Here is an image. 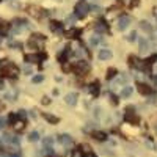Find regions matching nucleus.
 I'll use <instances>...</instances> for the list:
<instances>
[{"label":"nucleus","mask_w":157,"mask_h":157,"mask_svg":"<svg viewBox=\"0 0 157 157\" xmlns=\"http://www.w3.org/2000/svg\"><path fill=\"white\" fill-rule=\"evenodd\" d=\"M138 91H140L141 94H149L151 93V88L148 85H145V83H140L138 85Z\"/></svg>","instance_id":"11"},{"label":"nucleus","mask_w":157,"mask_h":157,"mask_svg":"<svg viewBox=\"0 0 157 157\" xmlns=\"http://www.w3.org/2000/svg\"><path fill=\"white\" fill-rule=\"evenodd\" d=\"M130 94H132V88H130V86H124L123 91H121V96L123 98H129Z\"/></svg>","instance_id":"14"},{"label":"nucleus","mask_w":157,"mask_h":157,"mask_svg":"<svg viewBox=\"0 0 157 157\" xmlns=\"http://www.w3.org/2000/svg\"><path fill=\"white\" fill-rule=\"evenodd\" d=\"M8 30V27H6V24H0V32H2V33H5Z\"/></svg>","instance_id":"24"},{"label":"nucleus","mask_w":157,"mask_h":157,"mask_svg":"<svg viewBox=\"0 0 157 157\" xmlns=\"http://www.w3.org/2000/svg\"><path fill=\"white\" fill-rule=\"evenodd\" d=\"M140 29H141V30H145V32H148V33H151V32H152L151 24H149V22H146V21H141V22H140Z\"/></svg>","instance_id":"10"},{"label":"nucleus","mask_w":157,"mask_h":157,"mask_svg":"<svg viewBox=\"0 0 157 157\" xmlns=\"http://www.w3.org/2000/svg\"><path fill=\"white\" fill-rule=\"evenodd\" d=\"M138 43H140V52H148V43H146V39L140 38Z\"/></svg>","instance_id":"12"},{"label":"nucleus","mask_w":157,"mask_h":157,"mask_svg":"<svg viewBox=\"0 0 157 157\" xmlns=\"http://www.w3.org/2000/svg\"><path fill=\"white\" fill-rule=\"evenodd\" d=\"M24 126H25V123H24L22 120H19V121H16V123H14V130H17V132H19V130H22V129H24Z\"/></svg>","instance_id":"15"},{"label":"nucleus","mask_w":157,"mask_h":157,"mask_svg":"<svg viewBox=\"0 0 157 157\" xmlns=\"http://www.w3.org/2000/svg\"><path fill=\"white\" fill-rule=\"evenodd\" d=\"M61 143H66V145H69V143H71V138H69L68 135H64V137H61Z\"/></svg>","instance_id":"20"},{"label":"nucleus","mask_w":157,"mask_h":157,"mask_svg":"<svg viewBox=\"0 0 157 157\" xmlns=\"http://www.w3.org/2000/svg\"><path fill=\"white\" fill-rule=\"evenodd\" d=\"M44 116H46V120H49V121H52V123H57V121H58L55 116H49V115H44Z\"/></svg>","instance_id":"23"},{"label":"nucleus","mask_w":157,"mask_h":157,"mask_svg":"<svg viewBox=\"0 0 157 157\" xmlns=\"http://www.w3.org/2000/svg\"><path fill=\"white\" fill-rule=\"evenodd\" d=\"M135 38H137V32H132V33H130V35L127 36V39H129L130 43H132V41H135Z\"/></svg>","instance_id":"18"},{"label":"nucleus","mask_w":157,"mask_h":157,"mask_svg":"<svg viewBox=\"0 0 157 157\" xmlns=\"http://www.w3.org/2000/svg\"><path fill=\"white\" fill-rule=\"evenodd\" d=\"M88 10H90V6H88L85 2H80V3H77V5H75V13H77V16H78V17L86 16Z\"/></svg>","instance_id":"5"},{"label":"nucleus","mask_w":157,"mask_h":157,"mask_svg":"<svg viewBox=\"0 0 157 157\" xmlns=\"http://www.w3.org/2000/svg\"><path fill=\"white\" fill-rule=\"evenodd\" d=\"M130 25V17L129 16H121L120 19H118V22H116V29L118 30H126L127 27Z\"/></svg>","instance_id":"4"},{"label":"nucleus","mask_w":157,"mask_h":157,"mask_svg":"<svg viewBox=\"0 0 157 157\" xmlns=\"http://www.w3.org/2000/svg\"><path fill=\"white\" fill-rule=\"evenodd\" d=\"M154 72H157V64H154Z\"/></svg>","instance_id":"32"},{"label":"nucleus","mask_w":157,"mask_h":157,"mask_svg":"<svg viewBox=\"0 0 157 157\" xmlns=\"http://www.w3.org/2000/svg\"><path fill=\"white\" fill-rule=\"evenodd\" d=\"M120 2H123V3H126V5H130V3H132V0H120Z\"/></svg>","instance_id":"29"},{"label":"nucleus","mask_w":157,"mask_h":157,"mask_svg":"<svg viewBox=\"0 0 157 157\" xmlns=\"http://www.w3.org/2000/svg\"><path fill=\"white\" fill-rule=\"evenodd\" d=\"M72 157H83V154H82V151H80V149H75V151H74V154H72Z\"/></svg>","instance_id":"22"},{"label":"nucleus","mask_w":157,"mask_h":157,"mask_svg":"<svg viewBox=\"0 0 157 157\" xmlns=\"http://www.w3.org/2000/svg\"><path fill=\"white\" fill-rule=\"evenodd\" d=\"M64 101H66L68 105H74V104L77 102V94L75 93H69V94L64 96Z\"/></svg>","instance_id":"9"},{"label":"nucleus","mask_w":157,"mask_h":157,"mask_svg":"<svg viewBox=\"0 0 157 157\" xmlns=\"http://www.w3.org/2000/svg\"><path fill=\"white\" fill-rule=\"evenodd\" d=\"M90 88H91V93H93V94H96V93H98V85H91Z\"/></svg>","instance_id":"25"},{"label":"nucleus","mask_w":157,"mask_h":157,"mask_svg":"<svg viewBox=\"0 0 157 157\" xmlns=\"http://www.w3.org/2000/svg\"><path fill=\"white\" fill-rule=\"evenodd\" d=\"M24 71H25V74H32V68H30V66H25Z\"/></svg>","instance_id":"27"},{"label":"nucleus","mask_w":157,"mask_h":157,"mask_svg":"<svg viewBox=\"0 0 157 157\" xmlns=\"http://www.w3.org/2000/svg\"><path fill=\"white\" fill-rule=\"evenodd\" d=\"M30 140H38V134H36V132L30 134Z\"/></svg>","instance_id":"28"},{"label":"nucleus","mask_w":157,"mask_h":157,"mask_svg":"<svg viewBox=\"0 0 157 157\" xmlns=\"http://www.w3.org/2000/svg\"><path fill=\"white\" fill-rule=\"evenodd\" d=\"M83 154V157H96L93 152H91V151H88V152H82Z\"/></svg>","instance_id":"26"},{"label":"nucleus","mask_w":157,"mask_h":157,"mask_svg":"<svg viewBox=\"0 0 157 157\" xmlns=\"http://www.w3.org/2000/svg\"><path fill=\"white\" fill-rule=\"evenodd\" d=\"M29 44H30L32 47H39V49H43V46H44V36H41V35H33V36L30 38Z\"/></svg>","instance_id":"2"},{"label":"nucleus","mask_w":157,"mask_h":157,"mask_svg":"<svg viewBox=\"0 0 157 157\" xmlns=\"http://www.w3.org/2000/svg\"><path fill=\"white\" fill-rule=\"evenodd\" d=\"M96 30H98V32H102V33H104V32H105L107 29L104 27V24H96Z\"/></svg>","instance_id":"17"},{"label":"nucleus","mask_w":157,"mask_h":157,"mask_svg":"<svg viewBox=\"0 0 157 157\" xmlns=\"http://www.w3.org/2000/svg\"><path fill=\"white\" fill-rule=\"evenodd\" d=\"M3 74L8 75V77H17L19 75V68L16 66V64H13V63H8L6 66L3 68Z\"/></svg>","instance_id":"1"},{"label":"nucleus","mask_w":157,"mask_h":157,"mask_svg":"<svg viewBox=\"0 0 157 157\" xmlns=\"http://www.w3.org/2000/svg\"><path fill=\"white\" fill-rule=\"evenodd\" d=\"M5 126V120H3V118H0V129H2Z\"/></svg>","instance_id":"31"},{"label":"nucleus","mask_w":157,"mask_h":157,"mask_svg":"<svg viewBox=\"0 0 157 157\" xmlns=\"http://www.w3.org/2000/svg\"><path fill=\"white\" fill-rule=\"evenodd\" d=\"M41 60H43V55H38V54H30L25 57V61H29V63H38Z\"/></svg>","instance_id":"8"},{"label":"nucleus","mask_w":157,"mask_h":157,"mask_svg":"<svg viewBox=\"0 0 157 157\" xmlns=\"http://www.w3.org/2000/svg\"><path fill=\"white\" fill-rule=\"evenodd\" d=\"M98 57H99V60H109V58L112 57V50H109V49H101L99 54H98Z\"/></svg>","instance_id":"7"},{"label":"nucleus","mask_w":157,"mask_h":157,"mask_svg":"<svg viewBox=\"0 0 157 157\" xmlns=\"http://www.w3.org/2000/svg\"><path fill=\"white\" fill-rule=\"evenodd\" d=\"M99 43H102V36H99V35H93V36H91V44H93V46H98Z\"/></svg>","instance_id":"13"},{"label":"nucleus","mask_w":157,"mask_h":157,"mask_svg":"<svg viewBox=\"0 0 157 157\" xmlns=\"http://www.w3.org/2000/svg\"><path fill=\"white\" fill-rule=\"evenodd\" d=\"M43 78H44L43 75H35V77H33V83H38V82H43Z\"/></svg>","instance_id":"19"},{"label":"nucleus","mask_w":157,"mask_h":157,"mask_svg":"<svg viewBox=\"0 0 157 157\" xmlns=\"http://www.w3.org/2000/svg\"><path fill=\"white\" fill-rule=\"evenodd\" d=\"M66 22H68V25H72V24L75 22V16H69V17L66 19Z\"/></svg>","instance_id":"21"},{"label":"nucleus","mask_w":157,"mask_h":157,"mask_svg":"<svg viewBox=\"0 0 157 157\" xmlns=\"http://www.w3.org/2000/svg\"><path fill=\"white\" fill-rule=\"evenodd\" d=\"M74 69H75L77 74H85V72H88V69H90V63L80 60V61L75 63V68H74Z\"/></svg>","instance_id":"3"},{"label":"nucleus","mask_w":157,"mask_h":157,"mask_svg":"<svg viewBox=\"0 0 157 157\" xmlns=\"http://www.w3.org/2000/svg\"><path fill=\"white\" fill-rule=\"evenodd\" d=\"M93 135L96 137V140H105V134L104 132H94Z\"/></svg>","instance_id":"16"},{"label":"nucleus","mask_w":157,"mask_h":157,"mask_svg":"<svg viewBox=\"0 0 157 157\" xmlns=\"http://www.w3.org/2000/svg\"><path fill=\"white\" fill-rule=\"evenodd\" d=\"M25 29H29V25H27L25 21H16L14 25H13V32H14V33H19V32H22Z\"/></svg>","instance_id":"6"},{"label":"nucleus","mask_w":157,"mask_h":157,"mask_svg":"<svg viewBox=\"0 0 157 157\" xmlns=\"http://www.w3.org/2000/svg\"><path fill=\"white\" fill-rule=\"evenodd\" d=\"M113 74H115V69H110V71H109V78H112Z\"/></svg>","instance_id":"30"}]
</instances>
